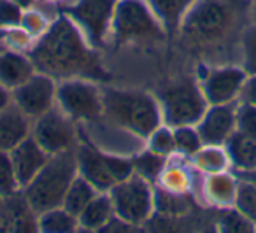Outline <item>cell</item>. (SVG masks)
Segmentation results:
<instances>
[{
    "label": "cell",
    "mask_w": 256,
    "mask_h": 233,
    "mask_svg": "<svg viewBox=\"0 0 256 233\" xmlns=\"http://www.w3.org/2000/svg\"><path fill=\"white\" fill-rule=\"evenodd\" d=\"M36 68L53 79H90L107 81L96 53L86 44V37L67 16L58 18L34 48L32 58Z\"/></svg>",
    "instance_id": "obj_1"
},
{
    "label": "cell",
    "mask_w": 256,
    "mask_h": 233,
    "mask_svg": "<svg viewBox=\"0 0 256 233\" xmlns=\"http://www.w3.org/2000/svg\"><path fill=\"white\" fill-rule=\"evenodd\" d=\"M104 93V114L110 123L134 132L148 138L158 126H162V107L151 95L134 90L106 88Z\"/></svg>",
    "instance_id": "obj_2"
},
{
    "label": "cell",
    "mask_w": 256,
    "mask_h": 233,
    "mask_svg": "<svg viewBox=\"0 0 256 233\" xmlns=\"http://www.w3.org/2000/svg\"><path fill=\"white\" fill-rule=\"evenodd\" d=\"M78 176V154L74 149L51 154L40 172L23 188V196L37 216L62 207L72 180Z\"/></svg>",
    "instance_id": "obj_3"
},
{
    "label": "cell",
    "mask_w": 256,
    "mask_h": 233,
    "mask_svg": "<svg viewBox=\"0 0 256 233\" xmlns=\"http://www.w3.org/2000/svg\"><path fill=\"white\" fill-rule=\"evenodd\" d=\"M118 40H156L164 37V26L151 6L144 0H118L112 20Z\"/></svg>",
    "instance_id": "obj_4"
},
{
    "label": "cell",
    "mask_w": 256,
    "mask_h": 233,
    "mask_svg": "<svg viewBox=\"0 0 256 233\" xmlns=\"http://www.w3.org/2000/svg\"><path fill=\"white\" fill-rule=\"evenodd\" d=\"M209 109L202 88L192 81H182L168 88L162 96V114L168 126H196Z\"/></svg>",
    "instance_id": "obj_5"
},
{
    "label": "cell",
    "mask_w": 256,
    "mask_h": 233,
    "mask_svg": "<svg viewBox=\"0 0 256 233\" xmlns=\"http://www.w3.org/2000/svg\"><path fill=\"white\" fill-rule=\"evenodd\" d=\"M56 106L74 121H95L104 114V93L90 79H65L56 86Z\"/></svg>",
    "instance_id": "obj_6"
},
{
    "label": "cell",
    "mask_w": 256,
    "mask_h": 233,
    "mask_svg": "<svg viewBox=\"0 0 256 233\" xmlns=\"http://www.w3.org/2000/svg\"><path fill=\"white\" fill-rule=\"evenodd\" d=\"M109 194L116 216L128 224H140L153 212V191L148 179L140 176H132L114 184Z\"/></svg>",
    "instance_id": "obj_7"
},
{
    "label": "cell",
    "mask_w": 256,
    "mask_h": 233,
    "mask_svg": "<svg viewBox=\"0 0 256 233\" xmlns=\"http://www.w3.org/2000/svg\"><path fill=\"white\" fill-rule=\"evenodd\" d=\"M32 137L50 154L70 151L78 146V132L74 126V120L68 118L58 106L34 120Z\"/></svg>",
    "instance_id": "obj_8"
},
{
    "label": "cell",
    "mask_w": 256,
    "mask_h": 233,
    "mask_svg": "<svg viewBox=\"0 0 256 233\" xmlns=\"http://www.w3.org/2000/svg\"><path fill=\"white\" fill-rule=\"evenodd\" d=\"M230 20V11L221 0H202L184 16V32L193 40L212 42L224 36Z\"/></svg>",
    "instance_id": "obj_9"
},
{
    "label": "cell",
    "mask_w": 256,
    "mask_h": 233,
    "mask_svg": "<svg viewBox=\"0 0 256 233\" xmlns=\"http://www.w3.org/2000/svg\"><path fill=\"white\" fill-rule=\"evenodd\" d=\"M116 4L118 0H79L67 9V14L93 46H102L112 30Z\"/></svg>",
    "instance_id": "obj_10"
},
{
    "label": "cell",
    "mask_w": 256,
    "mask_h": 233,
    "mask_svg": "<svg viewBox=\"0 0 256 233\" xmlns=\"http://www.w3.org/2000/svg\"><path fill=\"white\" fill-rule=\"evenodd\" d=\"M56 79L42 72L34 74L11 92L12 104L30 120H36L56 106Z\"/></svg>",
    "instance_id": "obj_11"
},
{
    "label": "cell",
    "mask_w": 256,
    "mask_h": 233,
    "mask_svg": "<svg viewBox=\"0 0 256 233\" xmlns=\"http://www.w3.org/2000/svg\"><path fill=\"white\" fill-rule=\"evenodd\" d=\"M235 112H237V109L232 104L210 106L196 124V130H198L204 144L221 146L228 142V138L237 130Z\"/></svg>",
    "instance_id": "obj_12"
},
{
    "label": "cell",
    "mask_w": 256,
    "mask_h": 233,
    "mask_svg": "<svg viewBox=\"0 0 256 233\" xmlns=\"http://www.w3.org/2000/svg\"><path fill=\"white\" fill-rule=\"evenodd\" d=\"M246 79H248V72L242 68H218L207 76V79L204 81L202 92L209 106L232 104L240 95Z\"/></svg>",
    "instance_id": "obj_13"
},
{
    "label": "cell",
    "mask_w": 256,
    "mask_h": 233,
    "mask_svg": "<svg viewBox=\"0 0 256 233\" xmlns=\"http://www.w3.org/2000/svg\"><path fill=\"white\" fill-rule=\"evenodd\" d=\"M78 168L79 176H82L98 193H109L110 188L116 184L109 165V154H102L96 149L82 146L79 148Z\"/></svg>",
    "instance_id": "obj_14"
},
{
    "label": "cell",
    "mask_w": 256,
    "mask_h": 233,
    "mask_svg": "<svg viewBox=\"0 0 256 233\" xmlns=\"http://www.w3.org/2000/svg\"><path fill=\"white\" fill-rule=\"evenodd\" d=\"M9 154H11L12 165H14L22 188H25L40 172V168L46 165L51 156L32 135L26 137L23 142H20Z\"/></svg>",
    "instance_id": "obj_15"
},
{
    "label": "cell",
    "mask_w": 256,
    "mask_h": 233,
    "mask_svg": "<svg viewBox=\"0 0 256 233\" xmlns=\"http://www.w3.org/2000/svg\"><path fill=\"white\" fill-rule=\"evenodd\" d=\"M32 135V123L14 104L0 110V151L11 152L20 142Z\"/></svg>",
    "instance_id": "obj_16"
},
{
    "label": "cell",
    "mask_w": 256,
    "mask_h": 233,
    "mask_svg": "<svg viewBox=\"0 0 256 233\" xmlns=\"http://www.w3.org/2000/svg\"><path fill=\"white\" fill-rule=\"evenodd\" d=\"M36 74V65L32 60L20 53L0 54V84L8 90H16L20 84Z\"/></svg>",
    "instance_id": "obj_17"
},
{
    "label": "cell",
    "mask_w": 256,
    "mask_h": 233,
    "mask_svg": "<svg viewBox=\"0 0 256 233\" xmlns=\"http://www.w3.org/2000/svg\"><path fill=\"white\" fill-rule=\"evenodd\" d=\"M114 216H116V212H114L110 194L102 193V194H96V196L90 202L88 207L81 212V216H79L78 219H79V226H81V228L100 230L109 224Z\"/></svg>",
    "instance_id": "obj_18"
},
{
    "label": "cell",
    "mask_w": 256,
    "mask_h": 233,
    "mask_svg": "<svg viewBox=\"0 0 256 233\" xmlns=\"http://www.w3.org/2000/svg\"><path fill=\"white\" fill-rule=\"evenodd\" d=\"M228 154L240 170H256V135L237 132L228 138Z\"/></svg>",
    "instance_id": "obj_19"
},
{
    "label": "cell",
    "mask_w": 256,
    "mask_h": 233,
    "mask_svg": "<svg viewBox=\"0 0 256 233\" xmlns=\"http://www.w3.org/2000/svg\"><path fill=\"white\" fill-rule=\"evenodd\" d=\"M98 194V191L88 182L82 176H78L72 180L70 188H68L67 194L64 198V205L62 207L74 214L76 218L81 216V212L88 207V204Z\"/></svg>",
    "instance_id": "obj_20"
},
{
    "label": "cell",
    "mask_w": 256,
    "mask_h": 233,
    "mask_svg": "<svg viewBox=\"0 0 256 233\" xmlns=\"http://www.w3.org/2000/svg\"><path fill=\"white\" fill-rule=\"evenodd\" d=\"M148 4L165 26L174 28L188 14L195 0H148Z\"/></svg>",
    "instance_id": "obj_21"
},
{
    "label": "cell",
    "mask_w": 256,
    "mask_h": 233,
    "mask_svg": "<svg viewBox=\"0 0 256 233\" xmlns=\"http://www.w3.org/2000/svg\"><path fill=\"white\" fill-rule=\"evenodd\" d=\"M37 226L46 233H67L79 226V219L64 207H54L37 216Z\"/></svg>",
    "instance_id": "obj_22"
},
{
    "label": "cell",
    "mask_w": 256,
    "mask_h": 233,
    "mask_svg": "<svg viewBox=\"0 0 256 233\" xmlns=\"http://www.w3.org/2000/svg\"><path fill=\"white\" fill-rule=\"evenodd\" d=\"M207 194L212 202L220 205H228L235 202V194H237V182L234 177L226 176L223 172L212 174L207 179Z\"/></svg>",
    "instance_id": "obj_23"
},
{
    "label": "cell",
    "mask_w": 256,
    "mask_h": 233,
    "mask_svg": "<svg viewBox=\"0 0 256 233\" xmlns=\"http://www.w3.org/2000/svg\"><path fill=\"white\" fill-rule=\"evenodd\" d=\"M20 188H22V184H20L18 176H16L11 154L6 151H0V196H12V194L18 193Z\"/></svg>",
    "instance_id": "obj_24"
},
{
    "label": "cell",
    "mask_w": 256,
    "mask_h": 233,
    "mask_svg": "<svg viewBox=\"0 0 256 233\" xmlns=\"http://www.w3.org/2000/svg\"><path fill=\"white\" fill-rule=\"evenodd\" d=\"M196 165L209 174L223 172L228 165V156L220 149V146H207L206 149H200L195 154Z\"/></svg>",
    "instance_id": "obj_25"
},
{
    "label": "cell",
    "mask_w": 256,
    "mask_h": 233,
    "mask_svg": "<svg viewBox=\"0 0 256 233\" xmlns=\"http://www.w3.org/2000/svg\"><path fill=\"white\" fill-rule=\"evenodd\" d=\"M234 204L240 214H244L252 224H256V186L248 182L238 184Z\"/></svg>",
    "instance_id": "obj_26"
},
{
    "label": "cell",
    "mask_w": 256,
    "mask_h": 233,
    "mask_svg": "<svg viewBox=\"0 0 256 233\" xmlns=\"http://www.w3.org/2000/svg\"><path fill=\"white\" fill-rule=\"evenodd\" d=\"M176 149L184 154H196L202 149V138L196 128L193 126H176L174 128Z\"/></svg>",
    "instance_id": "obj_27"
},
{
    "label": "cell",
    "mask_w": 256,
    "mask_h": 233,
    "mask_svg": "<svg viewBox=\"0 0 256 233\" xmlns=\"http://www.w3.org/2000/svg\"><path fill=\"white\" fill-rule=\"evenodd\" d=\"M165 156H160L156 152L150 151L146 154H140L139 158L134 162V170L139 172L140 177L144 179H156L164 170Z\"/></svg>",
    "instance_id": "obj_28"
},
{
    "label": "cell",
    "mask_w": 256,
    "mask_h": 233,
    "mask_svg": "<svg viewBox=\"0 0 256 233\" xmlns=\"http://www.w3.org/2000/svg\"><path fill=\"white\" fill-rule=\"evenodd\" d=\"M148 140H150V151L156 152L160 156H168L176 151L174 130H170L167 126H158L148 137Z\"/></svg>",
    "instance_id": "obj_29"
},
{
    "label": "cell",
    "mask_w": 256,
    "mask_h": 233,
    "mask_svg": "<svg viewBox=\"0 0 256 233\" xmlns=\"http://www.w3.org/2000/svg\"><path fill=\"white\" fill-rule=\"evenodd\" d=\"M242 54H244V70L248 76L256 74V25L249 26L242 36Z\"/></svg>",
    "instance_id": "obj_30"
},
{
    "label": "cell",
    "mask_w": 256,
    "mask_h": 233,
    "mask_svg": "<svg viewBox=\"0 0 256 233\" xmlns=\"http://www.w3.org/2000/svg\"><path fill=\"white\" fill-rule=\"evenodd\" d=\"M235 123L237 132L249 135H256V106L244 102L235 112Z\"/></svg>",
    "instance_id": "obj_31"
},
{
    "label": "cell",
    "mask_w": 256,
    "mask_h": 233,
    "mask_svg": "<svg viewBox=\"0 0 256 233\" xmlns=\"http://www.w3.org/2000/svg\"><path fill=\"white\" fill-rule=\"evenodd\" d=\"M252 222L246 218L244 214L235 208V210H228L226 214L221 219V228L224 232H232V233H244V232H252Z\"/></svg>",
    "instance_id": "obj_32"
},
{
    "label": "cell",
    "mask_w": 256,
    "mask_h": 233,
    "mask_svg": "<svg viewBox=\"0 0 256 233\" xmlns=\"http://www.w3.org/2000/svg\"><path fill=\"white\" fill-rule=\"evenodd\" d=\"M22 20V8L14 0H0V26H18Z\"/></svg>",
    "instance_id": "obj_33"
},
{
    "label": "cell",
    "mask_w": 256,
    "mask_h": 233,
    "mask_svg": "<svg viewBox=\"0 0 256 233\" xmlns=\"http://www.w3.org/2000/svg\"><path fill=\"white\" fill-rule=\"evenodd\" d=\"M240 95H242V98H244V102L256 106V74L249 76V78L246 79L244 86H242Z\"/></svg>",
    "instance_id": "obj_34"
},
{
    "label": "cell",
    "mask_w": 256,
    "mask_h": 233,
    "mask_svg": "<svg viewBox=\"0 0 256 233\" xmlns=\"http://www.w3.org/2000/svg\"><path fill=\"white\" fill-rule=\"evenodd\" d=\"M22 22L25 23V26H26V30H28V32H39V30L42 32V20L37 18V14L25 16Z\"/></svg>",
    "instance_id": "obj_35"
},
{
    "label": "cell",
    "mask_w": 256,
    "mask_h": 233,
    "mask_svg": "<svg viewBox=\"0 0 256 233\" xmlns=\"http://www.w3.org/2000/svg\"><path fill=\"white\" fill-rule=\"evenodd\" d=\"M12 104V95H11V90H8L4 84H0V110L6 109L8 106Z\"/></svg>",
    "instance_id": "obj_36"
},
{
    "label": "cell",
    "mask_w": 256,
    "mask_h": 233,
    "mask_svg": "<svg viewBox=\"0 0 256 233\" xmlns=\"http://www.w3.org/2000/svg\"><path fill=\"white\" fill-rule=\"evenodd\" d=\"M14 2H16V4H18L22 9H26V8H30V6H32L34 2H36V0H14Z\"/></svg>",
    "instance_id": "obj_37"
},
{
    "label": "cell",
    "mask_w": 256,
    "mask_h": 233,
    "mask_svg": "<svg viewBox=\"0 0 256 233\" xmlns=\"http://www.w3.org/2000/svg\"><path fill=\"white\" fill-rule=\"evenodd\" d=\"M4 198L0 196V226H2V216H4Z\"/></svg>",
    "instance_id": "obj_38"
},
{
    "label": "cell",
    "mask_w": 256,
    "mask_h": 233,
    "mask_svg": "<svg viewBox=\"0 0 256 233\" xmlns=\"http://www.w3.org/2000/svg\"><path fill=\"white\" fill-rule=\"evenodd\" d=\"M254 22H256V4H254Z\"/></svg>",
    "instance_id": "obj_39"
}]
</instances>
